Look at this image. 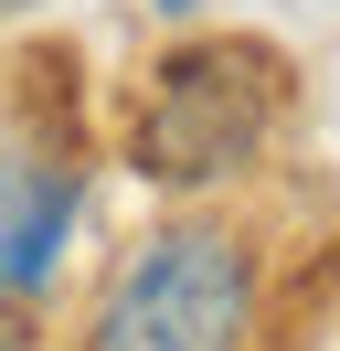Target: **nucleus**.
<instances>
[{"instance_id": "7ed1b4c3", "label": "nucleus", "mask_w": 340, "mask_h": 351, "mask_svg": "<svg viewBox=\"0 0 340 351\" xmlns=\"http://www.w3.org/2000/svg\"><path fill=\"white\" fill-rule=\"evenodd\" d=\"M64 213H75V181L64 171H32L0 192V287H32L64 245Z\"/></svg>"}, {"instance_id": "20e7f679", "label": "nucleus", "mask_w": 340, "mask_h": 351, "mask_svg": "<svg viewBox=\"0 0 340 351\" xmlns=\"http://www.w3.org/2000/svg\"><path fill=\"white\" fill-rule=\"evenodd\" d=\"M0 351H32V330H21V308H0Z\"/></svg>"}, {"instance_id": "f257e3e1", "label": "nucleus", "mask_w": 340, "mask_h": 351, "mask_svg": "<svg viewBox=\"0 0 340 351\" xmlns=\"http://www.w3.org/2000/svg\"><path fill=\"white\" fill-rule=\"evenodd\" d=\"M255 341V256L223 223H170L106 277L85 351H245Z\"/></svg>"}, {"instance_id": "39448f33", "label": "nucleus", "mask_w": 340, "mask_h": 351, "mask_svg": "<svg viewBox=\"0 0 340 351\" xmlns=\"http://www.w3.org/2000/svg\"><path fill=\"white\" fill-rule=\"evenodd\" d=\"M0 11H11V0H0Z\"/></svg>"}, {"instance_id": "f03ea898", "label": "nucleus", "mask_w": 340, "mask_h": 351, "mask_svg": "<svg viewBox=\"0 0 340 351\" xmlns=\"http://www.w3.org/2000/svg\"><path fill=\"white\" fill-rule=\"evenodd\" d=\"M276 117V86H266V53H170L160 86H149L138 107V171L160 181H223L255 160V138H266Z\"/></svg>"}]
</instances>
